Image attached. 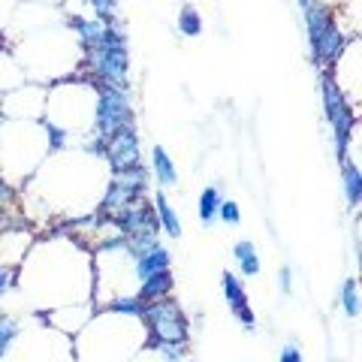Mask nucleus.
<instances>
[{"label":"nucleus","instance_id":"nucleus-22","mask_svg":"<svg viewBox=\"0 0 362 362\" xmlns=\"http://www.w3.org/2000/svg\"><path fill=\"white\" fill-rule=\"evenodd\" d=\"M281 362H302V350H296V347H284V354H281Z\"/></svg>","mask_w":362,"mask_h":362},{"label":"nucleus","instance_id":"nucleus-7","mask_svg":"<svg viewBox=\"0 0 362 362\" xmlns=\"http://www.w3.org/2000/svg\"><path fill=\"white\" fill-rule=\"evenodd\" d=\"M166 266H169V254L160 245H151L148 251H142L139 257H136V275H139V281L154 275V272H163Z\"/></svg>","mask_w":362,"mask_h":362},{"label":"nucleus","instance_id":"nucleus-21","mask_svg":"<svg viewBox=\"0 0 362 362\" xmlns=\"http://www.w3.org/2000/svg\"><path fill=\"white\" fill-rule=\"evenodd\" d=\"M49 139H52V148H61L66 136H64V130H58V127H52V124H49Z\"/></svg>","mask_w":362,"mask_h":362},{"label":"nucleus","instance_id":"nucleus-10","mask_svg":"<svg viewBox=\"0 0 362 362\" xmlns=\"http://www.w3.org/2000/svg\"><path fill=\"white\" fill-rule=\"evenodd\" d=\"M233 257L239 259V266H242V275L254 278L257 272H259V259H257V247H254V242H239V245L233 247Z\"/></svg>","mask_w":362,"mask_h":362},{"label":"nucleus","instance_id":"nucleus-3","mask_svg":"<svg viewBox=\"0 0 362 362\" xmlns=\"http://www.w3.org/2000/svg\"><path fill=\"white\" fill-rule=\"evenodd\" d=\"M142 317H148V326L160 344H181L185 341V317H181L175 302H148Z\"/></svg>","mask_w":362,"mask_h":362},{"label":"nucleus","instance_id":"nucleus-9","mask_svg":"<svg viewBox=\"0 0 362 362\" xmlns=\"http://www.w3.org/2000/svg\"><path fill=\"white\" fill-rule=\"evenodd\" d=\"M70 25L78 30V40L85 42V49H94V45H100L106 37V21H85V18L73 16Z\"/></svg>","mask_w":362,"mask_h":362},{"label":"nucleus","instance_id":"nucleus-23","mask_svg":"<svg viewBox=\"0 0 362 362\" xmlns=\"http://www.w3.org/2000/svg\"><path fill=\"white\" fill-rule=\"evenodd\" d=\"M290 278H293V272L284 266V269H281V290H284V293H290Z\"/></svg>","mask_w":362,"mask_h":362},{"label":"nucleus","instance_id":"nucleus-19","mask_svg":"<svg viewBox=\"0 0 362 362\" xmlns=\"http://www.w3.org/2000/svg\"><path fill=\"white\" fill-rule=\"evenodd\" d=\"M16 335V326L9 323V320H0V356H4V350L9 344V338Z\"/></svg>","mask_w":362,"mask_h":362},{"label":"nucleus","instance_id":"nucleus-18","mask_svg":"<svg viewBox=\"0 0 362 362\" xmlns=\"http://www.w3.org/2000/svg\"><path fill=\"white\" fill-rule=\"evenodd\" d=\"M218 214H221L226 223H239V218H242V214H239V206H235V202H221V206H218Z\"/></svg>","mask_w":362,"mask_h":362},{"label":"nucleus","instance_id":"nucleus-12","mask_svg":"<svg viewBox=\"0 0 362 362\" xmlns=\"http://www.w3.org/2000/svg\"><path fill=\"white\" fill-rule=\"evenodd\" d=\"M344 194L350 206H359L362 199V178H359V169L354 163H344Z\"/></svg>","mask_w":362,"mask_h":362},{"label":"nucleus","instance_id":"nucleus-16","mask_svg":"<svg viewBox=\"0 0 362 362\" xmlns=\"http://www.w3.org/2000/svg\"><path fill=\"white\" fill-rule=\"evenodd\" d=\"M341 302H344V311H347V317H356V314H359V293H356V278H347V281H344Z\"/></svg>","mask_w":362,"mask_h":362},{"label":"nucleus","instance_id":"nucleus-14","mask_svg":"<svg viewBox=\"0 0 362 362\" xmlns=\"http://www.w3.org/2000/svg\"><path fill=\"white\" fill-rule=\"evenodd\" d=\"M178 30L185 33V37H199L202 33V18H199V13L194 6H185L178 13Z\"/></svg>","mask_w":362,"mask_h":362},{"label":"nucleus","instance_id":"nucleus-25","mask_svg":"<svg viewBox=\"0 0 362 362\" xmlns=\"http://www.w3.org/2000/svg\"><path fill=\"white\" fill-rule=\"evenodd\" d=\"M299 4H302V6H311V0H299Z\"/></svg>","mask_w":362,"mask_h":362},{"label":"nucleus","instance_id":"nucleus-17","mask_svg":"<svg viewBox=\"0 0 362 362\" xmlns=\"http://www.w3.org/2000/svg\"><path fill=\"white\" fill-rule=\"evenodd\" d=\"M145 308H148V302L145 299H118V302H112V311H124V314H145Z\"/></svg>","mask_w":362,"mask_h":362},{"label":"nucleus","instance_id":"nucleus-13","mask_svg":"<svg viewBox=\"0 0 362 362\" xmlns=\"http://www.w3.org/2000/svg\"><path fill=\"white\" fill-rule=\"evenodd\" d=\"M157 218H160V223H163V230L169 233V235H181V223H178V218H175V211L169 209V202H166V197L163 194H157Z\"/></svg>","mask_w":362,"mask_h":362},{"label":"nucleus","instance_id":"nucleus-24","mask_svg":"<svg viewBox=\"0 0 362 362\" xmlns=\"http://www.w3.org/2000/svg\"><path fill=\"white\" fill-rule=\"evenodd\" d=\"M6 284H9V272H0V293L6 290Z\"/></svg>","mask_w":362,"mask_h":362},{"label":"nucleus","instance_id":"nucleus-4","mask_svg":"<svg viewBox=\"0 0 362 362\" xmlns=\"http://www.w3.org/2000/svg\"><path fill=\"white\" fill-rule=\"evenodd\" d=\"M130 124H133V109L127 103V97H124V90L118 88L103 90L97 106V133L109 139L112 133H118L121 127H130Z\"/></svg>","mask_w":362,"mask_h":362},{"label":"nucleus","instance_id":"nucleus-1","mask_svg":"<svg viewBox=\"0 0 362 362\" xmlns=\"http://www.w3.org/2000/svg\"><path fill=\"white\" fill-rule=\"evenodd\" d=\"M305 21H308V40H311V54L317 64H332L344 49V37L335 30L329 9L323 6H305Z\"/></svg>","mask_w":362,"mask_h":362},{"label":"nucleus","instance_id":"nucleus-2","mask_svg":"<svg viewBox=\"0 0 362 362\" xmlns=\"http://www.w3.org/2000/svg\"><path fill=\"white\" fill-rule=\"evenodd\" d=\"M323 106H326V118L332 121V130H335L338 160L347 163V142H350V130H354V112H350L344 94L338 90L332 78H323Z\"/></svg>","mask_w":362,"mask_h":362},{"label":"nucleus","instance_id":"nucleus-15","mask_svg":"<svg viewBox=\"0 0 362 362\" xmlns=\"http://www.w3.org/2000/svg\"><path fill=\"white\" fill-rule=\"evenodd\" d=\"M218 206H221L218 187H206V190H202V197H199V218L206 223H211L214 214H218Z\"/></svg>","mask_w":362,"mask_h":362},{"label":"nucleus","instance_id":"nucleus-11","mask_svg":"<svg viewBox=\"0 0 362 362\" xmlns=\"http://www.w3.org/2000/svg\"><path fill=\"white\" fill-rule=\"evenodd\" d=\"M154 173H157V181H160V185H175V166L169 160L166 148H160V145L154 148Z\"/></svg>","mask_w":362,"mask_h":362},{"label":"nucleus","instance_id":"nucleus-20","mask_svg":"<svg viewBox=\"0 0 362 362\" xmlns=\"http://www.w3.org/2000/svg\"><path fill=\"white\" fill-rule=\"evenodd\" d=\"M90 4H94V9H97V13H100V21H106V16H112V13H115V0H90Z\"/></svg>","mask_w":362,"mask_h":362},{"label":"nucleus","instance_id":"nucleus-6","mask_svg":"<svg viewBox=\"0 0 362 362\" xmlns=\"http://www.w3.org/2000/svg\"><path fill=\"white\" fill-rule=\"evenodd\" d=\"M223 293H226V299H230V305H233V311H235V317L251 329V326L257 323L254 320V311L247 308V299H245V290H242V284H239V278L233 275V272H223Z\"/></svg>","mask_w":362,"mask_h":362},{"label":"nucleus","instance_id":"nucleus-8","mask_svg":"<svg viewBox=\"0 0 362 362\" xmlns=\"http://www.w3.org/2000/svg\"><path fill=\"white\" fill-rule=\"evenodd\" d=\"M169 290H173V275H169V269H163V272H154V275H148V278L142 281L139 299H145V302H157V299H163Z\"/></svg>","mask_w":362,"mask_h":362},{"label":"nucleus","instance_id":"nucleus-5","mask_svg":"<svg viewBox=\"0 0 362 362\" xmlns=\"http://www.w3.org/2000/svg\"><path fill=\"white\" fill-rule=\"evenodd\" d=\"M106 154L115 173H124L130 166H139V142H136L133 127H121L106 139Z\"/></svg>","mask_w":362,"mask_h":362}]
</instances>
